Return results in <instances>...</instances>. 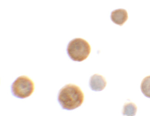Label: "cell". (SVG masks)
<instances>
[{"label": "cell", "instance_id": "6da1fadb", "mask_svg": "<svg viewBox=\"0 0 150 116\" xmlns=\"http://www.w3.org/2000/svg\"><path fill=\"white\" fill-rule=\"evenodd\" d=\"M84 93L78 86L68 84L59 91L58 101L63 109L71 111L81 106L84 101Z\"/></svg>", "mask_w": 150, "mask_h": 116}, {"label": "cell", "instance_id": "7a4b0ae2", "mask_svg": "<svg viewBox=\"0 0 150 116\" xmlns=\"http://www.w3.org/2000/svg\"><path fill=\"white\" fill-rule=\"evenodd\" d=\"M91 48L86 40L76 38L71 40L67 46L68 56L73 61L81 62L86 60L89 56Z\"/></svg>", "mask_w": 150, "mask_h": 116}, {"label": "cell", "instance_id": "3957f363", "mask_svg": "<svg viewBox=\"0 0 150 116\" xmlns=\"http://www.w3.org/2000/svg\"><path fill=\"white\" fill-rule=\"evenodd\" d=\"M34 84L26 76L18 77L11 86V92L13 96L25 99L30 96L34 92Z\"/></svg>", "mask_w": 150, "mask_h": 116}, {"label": "cell", "instance_id": "277c9868", "mask_svg": "<svg viewBox=\"0 0 150 116\" xmlns=\"http://www.w3.org/2000/svg\"><path fill=\"white\" fill-rule=\"evenodd\" d=\"M106 84L105 78L101 75L95 74L91 77L89 80L90 88L94 91H101L105 89Z\"/></svg>", "mask_w": 150, "mask_h": 116}, {"label": "cell", "instance_id": "5b68a950", "mask_svg": "<svg viewBox=\"0 0 150 116\" xmlns=\"http://www.w3.org/2000/svg\"><path fill=\"white\" fill-rule=\"evenodd\" d=\"M110 19L114 23L122 26L128 19L127 11L122 9L114 10L111 12Z\"/></svg>", "mask_w": 150, "mask_h": 116}, {"label": "cell", "instance_id": "8992f818", "mask_svg": "<svg viewBox=\"0 0 150 116\" xmlns=\"http://www.w3.org/2000/svg\"><path fill=\"white\" fill-rule=\"evenodd\" d=\"M140 88L143 94L147 98H150V75L143 80Z\"/></svg>", "mask_w": 150, "mask_h": 116}, {"label": "cell", "instance_id": "52a82bcc", "mask_svg": "<svg viewBox=\"0 0 150 116\" xmlns=\"http://www.w3.org/2000/svg\"><path fill=\"white\" fill-rule=\"evenodd\" d=\"M137 111V107L134 104L127 103L123 107V114L126 116H134Z\"/></svg>", "mask_w": 150, "mask_h": 116}]
</instances>
